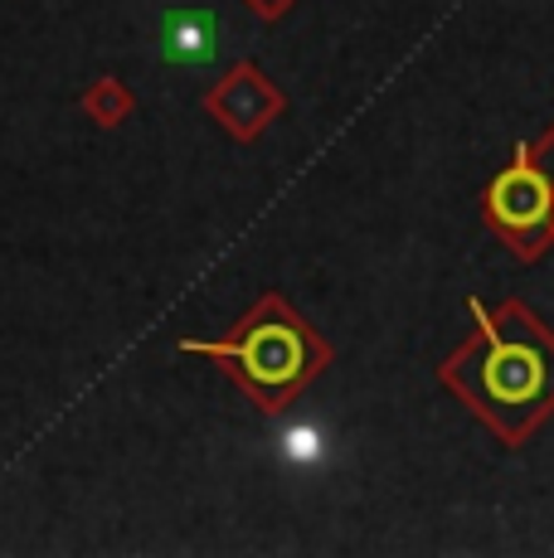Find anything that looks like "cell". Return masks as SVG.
Returning <instances> with one entry per match:
<instances>
[{"label": "cell", "mask_w": 554, "mask_h": 558, "mask_svg": "<svg viewBox=\"0 0 554 558\" xmlns=\"http://www.w3.org/2000/svg\"><path fill=\"white\" fill-rule=\"evenodd\" d=\"M224 45L215 10H166L156 25V53L161 63H209Z\"/></svg>", "instance_id": "4"}, {"label": "cell", "mask_w": 554, "mask_h": 558, "mask_svg": "<svg viewBox=\"0 0 554 558\" xmlns=\"http://www.w3.org/2000/svg\"><path fill=\"white\" fill-rule=\"evenodd\" d=\"M530 151H535L540 170H545V175H550V185H554V126L545 132V142H535V146H530Z\"/></svg>", "instance_id": "5"}, {"label": "cell", "mask_w": 554, "mask_h": 558, "mask_svg": "<svg viewBox=\"0 0 554 558\" xmlns=\"http://www.w3.org/2000/svg\"><path fill=\"white\" fill-rule=\"evenodd\" d=\"M185 355H209L229 369V379L249 393L263 413H277L332 364V345L297 316L277 292L258 296V306L224 340H180Z\"/></svg>", "instance_id": "2"}, {"label": "cell", "mask_w": 554, "mask_h": 558, "mask_svg": "<svg viewBox=\"0 0 554 558\" xmlns=\"http://www.w3.org/2000/svg\"><path fill=\"white\" fill-rule=\"evenodd\" d=\"M486 223L520 257H540L554 243V185L530 146H516V160L486 185Z\"/></svg>", "instance_id": "3"}, {"label": "cell", "mask_w": 554, "mask_h": 558, "mask_svg": "<svg viewBox=\"0 0 554 558\" xmlns=\"http://www.w3.org/2000/svg\"><path fill=\"white\" fill-rule=\"evenodd\" d=\"M249 5L258 10L263 20H277V15H282V10H287V5H292V0H249Z\"/></svg>", "instance_id": "6"}, {"label": "cell", "mask_w": 554, "mask_h": 558, "mask_svg": "<svg viewBox=\"0 0 554 558\" xmlns=\"http://www.w3.org/2000/svg\"><path fill=\"white\" fill-rule=\"evenodd\" d=\"M477 336L443 364V384L492 423L501 442L520 447L545 413H554V336L526 306L486 311L472 296Z\"/></svg>", "instance_id": "1"}]
</instances>
